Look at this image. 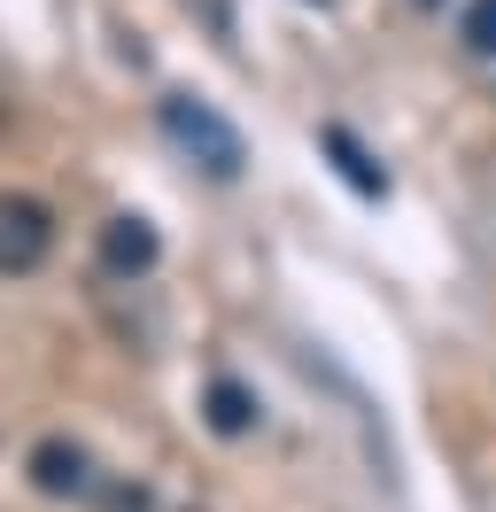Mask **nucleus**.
<instances>
[{
	"instance_id": "obj_8",
	"label": "nucleus",
	"mask_w": 496,
	"mask_h": 512,
	"mask_svg": "<svg viewBox=\"0 0 496 512\" xmlns=\"http://www.w3.org/2000/svg\"><path fill=\"white\" fill-rule=\"evenodd\" d=\"M419 8H442V0H419Z\"/></svg>"
},
{
	"instance_id": "obj_1",
	"label": "nucleus",
	"mask_w": 496,
	"mask_h": 512,
	"mask_svg": "<svg viewBox=\"0 0 496 512\" xmlns=\"http://www.w3.org/2000/svg\"><path fill=\"white\" fill-rule=\"evenodd\" d=\"M163 132L179 140L186 156L202 163L210 179H241V163H248V148H241V132L217 117L210 101H194V94H171L163 101Z\"/></svg>"
},
{
	"instance_id": "obj_4",
	"label": "nucleus",
	"mask_w": 496,
	"mask_h": 512,
	"mask_svg": "<svg viewBox=\"0 0 496 512\" xmlns=\"http://www.w3.org/2000/svg\"><path fill=\"white\" fill-rule=\"evenodd\" d=\"M101 264H109L117 280H140L155 264V225L148 218H109L101 225Z\"/></svg>"
},
{
	"instance_id": "obj_7",
	"label": "nucleus",
	"mask_w": 496,
	"mask_h": 512,
	"mask_svg": "<svg viewBox=\"0 0 496 512\" xmlns=\"http://www.w3.org/2000/svg\"><path fill=\"white\" fill-rule=\"evenodd\" d=\"M326 148L341 156V179H349V187H365V194H380V187H388V179H380V171L365 163V148H357V140H349L341 125H326Z\"/></svg>"
},
{
	"instance_id": "obj_5",
	"label": "nucleus",
	"mask_w": 496,
	"mask_h": 512,
	"mask_svg": "<svg viewBox=\"0 0 496 512\" xmlns=\"http://www.w3.org/2000/svg\"><path fill=\"white\" fill-rule=\"evenodd\" d=\"M210 427L217 435H248L256 427V396L241 381H210Z\"/></svg>"
},
{
	"instance_id": "obj_6",
	"label": "nucleus",
	"mask_w": 496,
	"mask_h": 512,
	"mask_svg": "<svg viewBox=\"0 0 496 512\" xmlns=\"http://www.w3.org/2000/svg\"><path fill=\"white\" fill-rule=\"evenodd\" d=\"M458 47L473 55V63H496V0H465V16H458Z\"/></svg>"
},
{
	"instance_id": "obj_2",
	"label": "nucleus",
	"mask_w": 496,
	"mask_h": 512,
	"mask_svg": "<svg viewBox=\"0 0 496 512\" xmlns=\"http://www.w3.org/2000/svg\"><path fill=\"white\" fill-rule=\"evenodd\" d=\"M47 256H55V218H47V202H31V194H0V280L39 272Z\"/></svg>"
},
{
	"instance_id": "obj_3",
	"label": "nucleus",
	"mask_w": 496,
	"mask_h": 512,
	"mask_svg": "<svg viewBox=\"0 0 496 512\" xmlns=\"http://www.w3.org/2000/svg\"><path fill=\"white\" fill-rule=\"evenodd\" d=\"M31 489H39V497H93V458H86V443H70V435L31 443Z\"/></svg>"
}]
</instances>
